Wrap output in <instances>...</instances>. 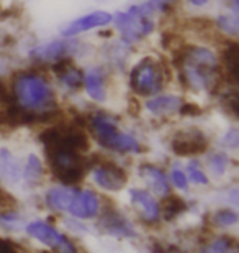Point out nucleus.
<instances>
[{"label":"nucleus","instance_id":"f257e3e1","mask_svg":"<svg viewBox=\"0 0 239 253\" xmlns=\"http://www.w3.org/2000/svg\"><path fill=\"white\" fill-rule=\"evenodd\" d=\"M15 102L32 117H48L56 100L53 87L44 78L33 73L20 74L13 83Z\"/></svg>","mask_w":239,"mask_h":253},{"label":"nucleus","instance_id":"f03ea898","mask_svg":"<svg viewBox=\"0 0 239 253\" xmlns=\"http://www.w3.org/2000/svg\"><path fill=\"white\" fill-rule=\"evenodd\" d=\"M90 128H92L97 141L105 148L118 151V153H139L141 151L138 140L121 131L116 120L108 114H94L90 119Z\"/></svg>","mask_w":239,"mask_h":253},{"label":"nucleus","instance_id":"7ed1b4c3","mask_svg":"<svg viewBox=\"0 0 239 253\" xmlns=\"http://www.w3.org/2000/svg\"><path fill=\"white\" fill-rule=\"evenodd\" d=\"M152 13L154 10L146 2L141 5H133L126 12H118L111 22H115L116 28L121 33V38L126 43H136L149 37L154 30Z\"/></svg>","mask_w":239,"mask_h":253},{"label":"nucleus","instance_id":"20e7f679","mask_svg":"<svg viewBox=\"0 0 239 253\" xmlns=\"http://www.w3.org/2000/svg\"><path fill=\"white\" fill-rule=\"evenodd\" d=\"M162 66L154 58H144L131 69L130 84L138 95L157 94L162 87Z\"/></svg>","mask_w":239,"mask_h":253},{"label":"nucleus","instance_id":"39448f33","mask_svg":"<svg viewBox=\"0 0 239 253\" xmlns=\"http://www.w3.org/2000/svg\"><path fill=\"white\" fill-rule=\"evenodd\" d=\"M27 232L28 235H32L33 239H36L41 244L48 245L49 249L58 250V252H75V247L72 245V242L54 229L49 224L43 220H33L27 224Z\"/></svg>","mask_w":239,"mask_h":253},{"label":"nucleus","instance_id":"423d86ee","mask_svg":"<svg viewBox=\"0 0 239 253\" xmlns=\"http://www.w3.org/2000/svg\"><path fill=\"white\" fill-rule=\"evenodd\" d=\"M208 140L198 128H187L177 131V135L172 138L171 148L179 156H195L206 150Z\"/></svg>","mask_w":239,"mask_h":253},{"label":"nucleus","instance_id":"0eeeda50","mask_svg":"<svg viewBox=\"0 0 239 253\" xmlns=\"http://www.w3.org/2000/svg\"><path fill=\"white\" fill-rule=\"evenodd\" d=\"M92 176L102 189L111 192L123 189L128 183V174L125 173V169H121L118 165L111 163V161H103V163L97 165L92 171Z\"/></svg>","mask_w":239,"mask_h":253},{"label":"nucleus","instance_id":"6e6552de","mask_svg":"<svg viewBox=\"0 0 239 253\" xmlns=\"http://www.w3.org/2000/svg\"><path fill=\"white\" fill-rule=\"evenodd\" d=\"M100 211V204H99V196L92 191H79L75 189L74 197L70 201V206L68 212L75 219L85 220V219H94L97 217Z\"/></svg>","mask_w":239,"mask_h":253},{"label":"nucleus","instance_id":"1a4fd4ad","mask_svg":"<svg viewBox=\"0 0 239 253\" xmlns=\"http://www.w3.org/2000/svg\"><path fill=\"white\" fill-rule=\"evenodd\" d=\"M111 20H113V17H111L108 12L97 10V12L87 13V15H84V17H80L77 20H74V22H70L68 27L63 30V37H66V38L77 37V35L89 32V30L105 27V25H108Z\"/></svg>","mask_w":239,"mask_h":253},{"label":"nucleus","instance_id":"9d476101","mask_svg":"<svg viewBox=\"0 0 239 253\" xmlns=\"http://www.w3.org/2000/svg\"><path fill=\"white\" fill-rule=\"evenodd\" d=\"M74 46V42H49L46 44H39L30 51V58L36 63H58L59 59L66 58Z\"/></svg>","mask_w":239,"mask_h":253},{"label":"nucleus","instance_id":"9b49d317","mask_svg":"<svg viewBox=\"0 0 239 253\" xmlns=\"http://www.w3.org/2000/svg\"><path fill=\"white\" fill-rule=\"evenodd\" d=\"M99 227L105 234L121 237V239H131L136 235V230L133 229L131 222L116 211H105L103 215L100 217Z\"/></svg>","mask_w":239,"mask_h":253},{"label":"nucleus","instance_id":"f8f14e48","mask_svg":"<svg viewBox=\"0 0 239 253\" xmlns=\"http://www.w3.org/2000/svg\"><path fill=\"white\" fill-rule=\"evenodd\" d=\"M23 179V168L8 148H0V181L17 186Z\"/></svg>","mask_w":239,"mask_h":253},{"label":"nucleus","instance_id":"ddd939ff","mask_svg":"<svg viewBox=\"0 0 239 253\" xmlns=\"http://www.w3.org/2000/svg\"><path fill=\"white\" fill-rule=\"evenodd\" d=\"M131 202L139 211L141 217L146 222H157L161 217V207L149 192L144 189H131Z\"/></svg>","mask_w":239,"mask_h":253},{"label":"nucleus","instance_id":"4468645a","mask_svg":"<svg viewBox=\"0 0 239 253\" xmlns=\"http://www.w3.org/2000/svg\"><path fill=\"white\" fill-rule=\"evenodd\" d=\"M54 73L58 74L59 83L64 85L66 89L69 90H77L79 87H82L84 84V74L75 68V66L70 64L68 58L59 59L58 63L54 64Z\"/></svg>","mask_w":239,"mask_h":253},{"label":"nucleus","instance_id":"2eb2a0df","mask_svg":"<svg viewBox=\"0 0 239 253\" xmlns=\"http://www.w3.org/2000/svg\"><path fill=\"white\" fill-rule=\"evenodd\" d=\"M182 99L179 95H157V97L147 100L146 109L156 117H169V115L179 112Z\"/></svg>","mask_w":239,"mask_h":253},{"label":"nucleus","instance_id":"dca6fc26","mask_svg":"<svg viewBox=\"0 0 239 253\" xmlns=\"http://www.w3.org/2000/svg\"><path fill=\"white\" fill-rule=\"evenodd\" d=\"M74 188H69V186H59V188H51L46 192V204L49 209H53L56 212H68L70 201L74 197Z\"/></svg>","mask_w":239,"mask_h":253},{"label":"nucleus","instance_id":"f3484780","mask_svg":"<svg viewBox=\"0 0 239 253\" xmlns=\"http://www.w3.org/2000/svg\"><path fill=\"white\" fill-rule=\"evenodd\" d=\"M84 85L90 99L95 102H105L106 100V90L103 84V74L100 69H90L84 74Z\"/></svg>","mask_w":239,"mask_h":253},{"label":"nucleus","instance_id":"a211bd4d","mask_svg":"<svg viewBox=\"0 0 239 253\" xmlns=\"http://www.w3.org/2000/svg\"><path fill=\"white\" fill-rule=\"evenodd\" d=\"M139 171L146 178L147 183L151 184L152 191H154L157 196L164 197L169 194V191H171L169 181H167L166 174L162 173L159 168H156V166H152V165H144V166H141Z\"/></svg>","mask_w":239,"mask_h":253},{"label":"nucleus","instance_id":"6ab92c4d","mask_svg":"<svg viewBox=\"0 0 239 253\" xmlns=\"http://www.w3.org/2000/svg\"><path fill=\"white\" fill-rule=\"evenodd\" d=\"M185 207H187V204L180 199L179 196H169V197H166L164 202H162L161 214L166 220H172V219H175L179 214H182V212L185 211Z\"/></svg>","mask_w":239,"mask_h":253},{"label":"nucleus","instance_id":"aec40b11","mask_svg":"<svg viewBox=\"0 0 239 253\" xmlns=\"http://www.w3.org/2000/svg\"><path fill=\"white\" fill-rule=\"evenodd\" d=\"M225 69H226V76L231 79V83H236L238 79V64H239V59H238V44L233 42L226 46V51H225Z\"/></svg>","mask_w":239,"mask_h":253},{"label":"nucleus","instance_id":"412c9836","mask_svg":"<svg viewBox=\"0 0 239 253\" xmlns=\"http://www.w3.org/2000/svg\"><path fill=\"white\" fill-rule=\"evenodd\" d=\"M43 178V165L36 155H30L27 166L23 169V179H27L30 184H36Z\"/></svg>","mask_w":239,"mask_h":253},{"label":"nucleus","instance_id":"4be33fe9","mask_svg":"<svg viewBox=\"0 0 239 253\" xmlns=\"http://www.w3.org/2000/svg\"><path fill=\"white\" fill-rule=\"evenodd\" d=\"M211 220L216 227H231L238 224V214L233 209H221L213 214Z\"/></svg>","mask_w":239,"mask_h":253},{"label":"nucleus","instance_id":"5701e85b","mask_svg":"<svg viewBox=\"0 0 239 253\" xmlns=\"http://www.w3.org/2000/svg\"><path fill=\"white\" fill-rule=\"evenodd\" d=\"M218 28L223 30L225 33L231 35V37H236L239 32V22L236 15H221L220 18L216 20Z\"/></svg>","mask_w":239,"mask_h":253},{"label":"nucleus","instance_id":"b1692460","mask_svg":"<svg viewBox=\"0 0 239 253\" xmlns=\"http://www.w3.org/2000/svg\"><path fill=\"white\" fill-rule=\"evenodd\" d=\"M206 165H208V168H210V171L213 174L221 176V174H225V171H226L228 156L225 153H213L210 158H208Z\"/></svg>","mask_w":239,"mask_h":253},{"label":"nucleus","instance_id":"393cba45","mask_svg":"<svg viewBox=\"0 0 239 253\" xmlns=\"http://www.w3.org/2000/svg\"><path fill=\"white\" fill-rule=\"evenodd\" d=\"M0 224L5 229L10 230H20V227L23 225V217H20L17 212L10 211V212H3L0 214Z\"/></svg>","mask_w":239,"mask_h":253},{"label":"nucleus","instance_id":"a878e982","mask_svg":"<svg viewBox=\"0 0 239 253\" xmlns=\"http://www.w3.org/2000/svg\"><path fill=\"white\" fill-rule=\"evenodd\" d=\"M187 171H189L190 179H192L195 184H202V186H206V184H208V176H206L205 173H203L202 168L198 166L197 161H190V163L187 165Z\"/></svg>","mask_w":239,"mask_h":253},{"label":"nucleus","instance_id":"bb28decb","mask_svg":"<svg viewBox=\"0 0 239 253\" xmlns=\"http://www.w3.org/2000/svg\"><path fill=\"white\" fill-rule=\"evenodd\" d=\"M235 247V239L233 237H220V239L213 240L210 245V250L213 252H226Z\"/></svg>","mask_w":239,"mask_h":253},{"label":"nucleus","instance_id":"cd10ccee","mask_svg":"<svg viewBox=\"0 0 239 253\" xmlns=\"http://www.w3.org/2000/svg\"><path fill=\"white\" fill-rule=\"evenodd\" d=\"M171 181H172V184L175 186V188H179V189H187L189 188V183H187V176L184 171H180V169H172L171 171Z\"/></svg>","mask_w":239,"mask_h":253},{"label":"nucleus","instance_id":"c85d7f7f","mask_svg":"<svg viewBox=\"0 0 239 253\" xmlns=\"http://www.w3.org/2000/svg\"><path fill=\"white\" fill-rule=\"evenodd\" d=\"M177 0H147V3L151 5L152 10H157V12H169V10L174 7Z\"/></svg>","mask_w":239,"mask_h":253},{"label":"nucleus","instance_id":"c756f323","mask_svg":"<svg viewBox=\"0 0 239 253\" xmlns=\"http://www.w3.org/2000/svg\"><path fill=\"white\" fill-rule=\"evenodd\" d=\"M225 143L226 146H230V148H238L239 145V136H238V131L236 130H230L225 136Z\"/></svg>","mask_w":239,"mask_h":253},{"label":"nucleus","instance_id":"7c9ffc66","mask_svg":"<svg viewBox=\"0 0 239 253\" xmlns=\"http://www.w3.org/2000/svg\"><path fill=\"white\" fill-rule=\"evenodd\" d=\"M0 252H13V245L8 244L7 240L0 239Z\"/></svg>","mask_w":239,"mask_h":253},{"label":"nucleus","instance_id":"2f4dec72","mask_svg":"<svg viewBox=\"0 0 239 253\" xmlns=\"http://www.w3.org/2000/svg\"><path fill=\"white\" fill-rule=\"evenodd\" d=\"M189 2L192 3V5H195V7H203L208 0H189Z\"/></svg>","mask_w":239,"mask_h":253},{"label":"nucleus","instance_id":"473e14b6","mask_svg":"<svg viewBox=\"0 0 239 253\" xmlns=\"http://www.w3.org/2000/svg\"><path fill=\"white\" fill-rule=\"evenodd\" d=\"M102 2H105V0H102Z\"/></svg>","mask_w":239,"mask_h":253}]
</instances>
